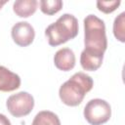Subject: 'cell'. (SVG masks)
Listing matches in <instances>:
<instances>
[{
    "mask_svg": "<svg viewBox=\"0 0 125 125\" xmlns=\"http://www.w3.org/2000/svg\"><path fill=\"white\" fill-rule=\"evenodd\" d=\"M94 81L92 77L84 72L74 73L67 81L62 84L59 90L61 101L68 106L79 105L85 95L92 90Z\"/></svg>",
    "mask_w": 125,
    "mask_h": 125,
    "instance_id": "cell-1",
    "label": "cell"
},
{
    "mask_svg": "<svg viewBox=\"0 0 125 125\" xmlns=\"http://www.w3.org/2000/svg\"><path fill=\"white\" fill-rule=\"evenodd\" d=\"M78 34V21L71 14L62 15L55 22L48 25L45 35L50 46L57 47L73 39Z\"/></svg>",
    "mask_w": 125,
    "mask_h": 125,
    "instance_id": "cell-2",
    "label": "cell"
},
{
    "mask_svg": "<svg viewBox=\"0 0 125 125\" xmlns=\"http://www.w3.org/2000/svg\"><path fill=\"white\" fill-rule=\"evenodd\" d=\"M84 45L86 50L101 54L107 48L104 21L92 14L84 19Z\"/></svg>",
    "mask_w": 125,
    "mask_h": 125,
    "instance_id": "cell-3",
    "label": "cell"
},
{
    "mask_svg": "<svg viewBox=\"0 0 125 125\" xmlns=\"http://www.w3.org/2000/svg\"><path fill=\"white\" fill-rule=\"evenodd\" d=\"M83 114L89 124L103 125L109 120L111 116V107L104 100L93 99L86 104Z\"/></svg>",
    "mask_w": 125,
    "mask_h": 125,
    "instance_id": "cell-4",
    "label": "cell"
},
{
    "mask_svg": "<svg viewBox=\"0 0 125 125\" xmlns=\"http://www.w3.org/2000/svg\"><path fill=\"white\" fill-rule=\"evenodd\" d=\"M9 112L15 117H22L28 115L34 107V99L27 92H19L11 95L6 102Z\"/></svg>",
    "mask_w": 125,
    "mask_h": 125,
    "instance_id": "cell-5",
    "label": "cell"
},
{
    "mask_svg": "<svg viewBox=\"0 0 125 125\" xmlns=\"http://www.w3.org/2000/svg\"><path fill=\"white\" fill-rule=\"evenodd\" d=\"M12 38L14 42L21 47L29 46L35 37L33 26L27 21H19L12 27Z\"/></svg>",
    "mask_w": 125,
    "mask_h": 125,
    "instance_id": "cell-6",
    "label": "cell"
},
{
    "mask_svg": "<svg viewBox=\"0 0 125 125\" xmlns=\"http://www.w3.org/2000/svg\"><path fill=\"white\" fill-rule=\"evenodd\" d=\"M75 55L69 48H62L58 50L54 56V63L56 67L62 71H69L75 66Z\"/></svg>",
    "mask_w": 125,
    "mask_h": 125,
    "instance_id": "cell-7",
    "label": "cell"
},
{
    "mask_svg": "<svg viewBox=\"0 0 125 125\" xmlns=\"http://www.w3.org/2000/svg\"><path fill=\"white\" fill-rule=\"evenodd\" d=\"M20 86L21 77L7 67L0 65V91L12 92L19 89Z\"/></svg>",
    "mask_w": 125,
    "mask_h": 125,
    "instance_id": "cell-8",
    "label": "cell"
},
{
    "mask_svg": "<svg viewBox=\"0 0 125 125\" xmlns=\"http://www.w3.org/2000/svg\"><path fill=\"white\" fill-rule=\"evenodd\" d=\"M104 60V54L92 52L84 49L80 55V64L83 69L95 71L101 67Z\"/></svg>",
    "mask_w": 125,
    "mask_h": 125,
    "instance_id": "cell-9",
    "label": "cell"
},
{
    "mask_svg": "<svg viewBox=\"0 0 125 125\" xmlns=\"http://www.w3.org/2000/svg\"><path fill=\"white\" fill-rule=\"evenodd\" d=\"M36 0H16L13 4L14 13L21 18H28L37 10Z\"/></svg>",
    "mask_w": 125,
    "mask_h": 125,
    "instance_id": "cell-10",
    "label": "cell"
},
{
    "mask_svg": "<svg viewBox=\"0 0 125 125\" xmlns=\"http://www.w3.org/2000/svg\"><path fill=\"white\" fill-rule=\"evenodd\" d=\"M31 125H61V121L56 113L50 110H42L35 115Z\"/></svg>",
    "mask_w": 125,
    "mask_h": 125,
    "instance_id": "cell-11",
    "label": "cell"
},
{
    "mask_svg": "<svg viewBox=\"0 0 125 125\" xmlns=\"http://www.w3.org/2000/svg\"><path fill=\"white\" fill-rule=\"evenodd\" d=\"M40 10L43 14L52 16L57 14L62 8V1L61 0H41L39 2Z\"/></svg>",
    "mask_w": 125,
    "mask_h": 125,
    "instance_id": "cell-12",
    "label": "cell"
},
{
    "mask_svg": "<svg viewBox=\"0 0 125 125\" xmlns=\"http://www.w3.org/2000/svg\"><path fill=\"white\" fill-rule=\"evenodd\" d=\"M113 34L120 42H125V12L117 16L113 22Z\"/></svg>",
    "mask_w": 125,
    "mask_h": 125,
    "instance_id": "cell-13",
    "label": "cell"
},
{
    "mask_svg": "<svg viewBox=\"0 0 125 125\" xmlns=\"http://www.w3.org/2000/svg\"><path fill=\"white\" fill-rule=\"evenodd\" d=\"M119 0H113V1H97V7L99 11L104 13V14H110L113 11H115L119 5H120Z\"/></svg>",
    "mask_w": 125,
    "mask_h": 125,
    "instance_id": "cell-14",
    "label": "cell"
},
{
    "mask_svg": "<svg viewBox=\"0 0 125 125\" xmlns=\"http://www.w3.org/2000/svg\"><path fill=\"white\" fill-rule=\"evenodd\" d=\"M0 125H11L9 118L2 113H0Z\"/></svg>",
    "mask_w": 125,
    "mask_h": 125,
    "instance_id": "cell-15",
    "label": "cell"
},
{
    "mask_svg": "<svg viewBox=\"0 0 125 125\" xmlns=\"http://www.w3.org/2000/svg\"><path fill=\"white\" fill-rule=\"evenodd\" d=\"M6 3H7V0H0V10H1V8H2Z\"/></svg>",
    "mask_w": 125,
    "mask_h": 125,
    "instance_id": "cell-16",
    "label": "cell"
}]
</instances>
